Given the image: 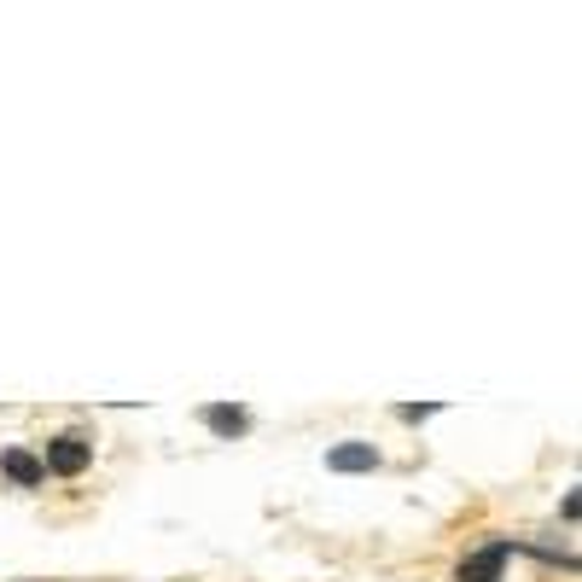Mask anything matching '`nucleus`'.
Wrapping results in <instances>:
<instances>
[{"mask_svg": "<svg viewBox=\"0 0 582 582\" xmlns=\"http://www.w3.org/2000/svg\"><path fill=\"white\" fill-rule=\"evenodd\" d=\"M88 436H76V431H65V436H53V443H47V461H41V466H47V472H58V477H76L82 466H88Z\"/></svg>", "mask_w": 582, "mask_h": 582, "instance_id": "obj_1", "label": "nucleus"}, {"mask_svg": "<svg viewBox=\"0 0 582 582\" xmlns=\"http://www.w3.org/2000/svg\"><path fill=\"white\" fill-rule=\"evenodd\" d=\"M507 542H489L484 553H472L466 559V565H461V576H454V582H502V571H507Z\"/></svg>", "mask_w": 582, "mask_h": 582, "instance_id": "obj_2", "label": "nucleus"}, {"mask_svg": "<svg viewBox=\"0 0 582 582\" xmlns=\"http://www.w3.org/2000/svg\"><path fill=\"white\" fill-rule=\"evenodd\" d=\"M326 466L332 472H373V466H379V449H373V443H338L326 454Z\"/></svg>", "mask_w": 582, "mask_h": 582, "instance_id": "obj_3", "label": "nucleus"}, {"mask_svg": "<svg viewBox=\"0 0 582 582\" xmlns=\"http://www.w3.org/2000/svg\"><path fill=\"white\" fill-rule=\"evenodd\" d=\"M0 472H7L12 484H24V489H35L41 477H47V466H41L35 454H24V449H7V454H0Z\"/></svg>", "mask_w": 582, "mask_h": 582, "instance_id": "obj_4", "label": "nucleus"}, {"mask_svg": "<svg viewBox=\"0 0 582 582\" xmlns=\"http://www.w3.org/2000/svg\"><path fill=\"white\" fill-rule=\"evenodd\" d=\"M204 425H211L216 436H239L245 425H251V413H245V408H227V402H211V408H204Z\"/></svg>", "mask_w": 582, "mask_h": 582, "instance_id": "obj_5", "label": "nucleus"}, {"mask_svg": "<svg viewBox=\"0 0 582 582\" xmlns=\"http://www.w3.org/2000/svg\"><path fill=\"white\" fill-rule=\"evenodd\" d=\"M431 413H436V402H408V408H402V420H408V425H420V420H431Z\"/></svg>", "mask_w": 582, "mask_h": 582, "instance_id": "obj_6", "label": "nucleus"}]
</instances>
